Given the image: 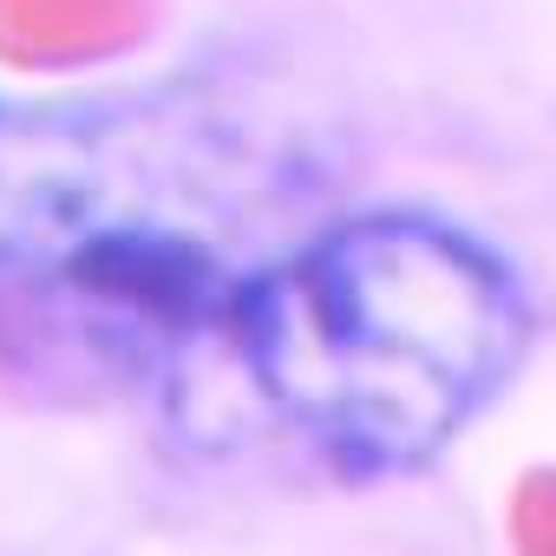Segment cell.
Masks as SVG:
<instances>
[{
	"mask_svg": "<svg viewBox=\"0 0 556 556\" xmlns=\"http://www.w3.org/2000/svg\"><path fill=\"white\" fill-rule=\"evenodd\" d=\"M510 268L432 216H354L302 236L242 308V387L354 471L432 458L517 367Z\"/></svg>",
	"mask_w": 556,
	"mask_h": 556,
	"instance_id": "cell-2",
	"label": "cell"
},
{
	"mask_svg": "<svg viewBox=\"0 0 556 556\" xmlns=\"http://www.w3.org/2000/svg\"><path fill=\"white\" fill-rule=\"evenodd\" d=\"M295 242L268 164L177 99H0V354L125 400L236 374L242 308Z\"/></svg>",
	"mask_w": 556,
	"mask_h": 556,
	"instance_id": "cell-1",
	"label": "cell"
}]
</instances>
